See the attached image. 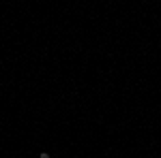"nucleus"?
Here are the masks:
<instances>
[{
  "label": "nucleus",
  "instance_id": "obj_1",
  "mask_svg": "<svg viewBox=\"0 0 161 158\" xmlns=\"http://www.w3.org/2000/svg\"><path fill=\"white\" fill-rule=\"evenodd\" d=\"M41 158H50V154H41Z\"/></svg>",
  "mask_w": 161,
  "mask_h": 158
}]
</instances>
